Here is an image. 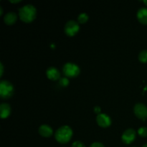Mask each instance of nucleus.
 Wrapping results in <instances>:
<instances>
[{
    "mask_svg": "<svg viewBox=\"0 0 147 147\" xmlns=\"http://www.w3.org/2000/svg\"><path fill=\"white\" fill-rule=\"evenodd\" d=\"M35 7L31 4H27L19 9V16L24 22H30L36 17Z\"/></svg>",
    "mask_w": 147,
    "mask_h": 147,
    "instance_id": "nucleus-1",
    "label": "nucleus"
},
{
    "mask_svg": "<svg viewBox=\"0 0 147 147\" xmlns=\"http://www.w3.org/2000/svg\"><path fill=\"white\" fill-rule=\"evenodd\" d=\"M73 136V130L70 126L67 125H63L56 130L55 133V137L58 142L61 144L67 143L70 140Z\"/></svg>",
    "mask_w": 147,
    "mask_h": 147,
    "instance_id": "nucleus-2",
    "label": "nucleus"
},
{
    "mask_svg": "<svg viewBox=\"0 0 147 147\" xmlns=\"http://www.w3.org/2000/svg\"><path fill=\"white\" fill-rule=\"evenodd\" d=\"M14 92V86L11 82L2 80L0 83V96L1 98L7 99L12 96Z\"/></svg>",
    "mask_w": 147,
    "mask_h": 147,
    "instance_id": "nucleus-3",
    "label": "nucleus"
},
{
    "mask_svg": "<svg viewBox=\"0 0 147 147\" xmlns=\"http://www.w3.org/2000/svg\"><path fill=\"white\" fill-rule=\"evenodd\" d=\"M63 73L67 78L76 77L80 73V67L76 63L68 62L63 66Z\"/></svg>",
    "mask_w": 147,
    "mask_h": 147,
    "instance_id": "nucleus-4",
    "label": "nucleus"
},
{
    "mask_svg": "<svg viewBox=\"0 0 147 147\" xmlns=\"http://www.w3.org/2000/svg\"><path fill=\"white\" fill-rule=\"evenodd\" d=\"M65 32L68 36H73L78 32L79 24L76 20H68L64 27Z\"/></svg>",
    "mask_w": 147,
    "mask_h": 147,
    "instance_id": "nucleus-5",
    "label": "nucleus"
},
{
    "mask_svg": "<svg viewBox=\"0 0 147 147\" xmlns=\"http://www.w3.org/2000/svg\"><path fill=\"white\" fill-rule=\"evenodd\" d=\"M135 115L139 119L145 120L147 118V106L142 103H137L134 107Z\"/></svg>",
    "mask_w": 147,
    "mask_h": 147,
    "instance_id": "nucleus-6",
    "label": "nucleus"
},
{
    "mask_svg": "<svg viewBox=\"0 0 147 147\" xmlns=\"http://www.w3.org/2000/svg\"><path fill=\"white\" fill-rule=\"evenodd\" d=\"M136 131L134 129H131V128H129V129H126L123 132L121 135V139L122 142L124 144H129L131 143L132 142H134V140L136 138Z\"/></svg>",
    "mask_w": 147,
    "mask_h": 147,
    "instance_id": "nucleus-7",
    "label": "nucleus"
},
{
    "mask_svg": "<svg viewBox=\"0 0 147 147\" xmlns=\"http://www.w3.org/2000/svg\"><path fill=\"white\" fill-rule=\"evenodd\" d=\"M96 121L101 127H108L111 123V119L106 113H99L96 116Z\"/></svg>",
    "mask_w": 147,
    "mask_h": 147,
    "instance_id": "nucleus-8",
    "label": "nucleus"
},
{
    "mask_svg": "<svg viewBox=\"0 0 147 147\" xmlns=\"http://www.w3.org/2000/svg\"><path fill=\"white\" fill-rule=\"evenodd\" d=\"M46 75L47 78L52 80H56L60 78V73L57 68L55 67H49L46 70Z\"/></svg>",
    "mask_w": 147,
    "mask_h": 147,
    "instance_id": "nucleus-9",
    "label": "nucleus"
},
{
    "mask_svg": "<svg viewBox=\"0 0 147 147\" xmlns=\"http://www.w3.org/2000/svg\"><path fill=\"white\" fill-rule=\"evenodd\" d=\"M136 17L138 20L141 23L147 24V8L146 7H141L139 9L136 13Z\"/></svg>",
    "mask_w": 147,
    "mask_h": 147,
    "instance_id": "nucleus-10",
    "label": "nucleus"
},
{
    "mask_svg": "<svg viewBox=\"0 0 147 147\" xmlns=\"http://www.w3.org/2000/svg\"><path fill=\"white\" fill-rule=\"evenodd\" d=\"M38 132L41 136L45 137H49L53 134V129L47 124H42L39 127Z\"/></svg>",
    "mask_w": 147,
    "mask_h": 147,
    "instance_id": "nucleus-11",
    "label": "nucleus"
},
{
    "mask_svg": "<svg viewBox=\"0 0 147 147\" xmlns=\"http://www.w3.org/2000/svg\"><path fill=\"white\" fill-rule=\"evenodd\" d=\"M11 113V106L7 103H2L0 105V116L2 119L8 117Z\"/></svg>",
    "mask_w": 147,
    "mask_h": 147,
    "instance_id": "nucleus-12",
    "label": "nucleus"
},
{
    "mask_svg": "<svg viewBox=\"0 0 147 147\" xmlns=\"http://www.w3.org/2000/svg\"><path fill=\"white\" fill-rule=\"evenodd\" d=\"M17 15L14 11H8L4 16V21L7 24H13L17 21Z\"/></svg>",
    "mask_w": 147,
    "mask_h": 147,
    "instance_id": "nucleus-13",
    "label": "nucleus"
},
{
    "mask_svg": "<svg viewBox=\"0 0 147 147\" xmlns=\"http://www.w3.org/2000/svg\"><path fill=\"white\" fill-rule=\"evenodd\" d=\"M88 20V15L86 12H82L78 14V23L83 24V23H85L86 22H87Z\"/></svg>",
    "mask_w": 147,
    "mask_h": 147,
    "instance_id": "nucleus-14",
    "label": "nucleus"
},
{
    "mask_svg": "<svg viewBox=\"0 0 147 147\" xmlns=\"http://www.w3.org/2000/svg\"><path fill=\"white\" fill-rule=\"evenodd\" d=\"M139 60L142 63L147 62V50H142L139 54Z\"/></svg>",
    "mask_w": 147,
    "mask_h": 147,
    "instance_id": "nucleus-15",
    "label": "nucleus"
},
{
    "mask_svg": "<svg viewBox=\"0 0 147 147\" xmlns=\"http://www.w3.org/2000/svg\"><path fill=\"white\" fill-rule=\"evenodd\" d=\"M59 84L61 86H63V87H65L67 85L69 84V80L67 79V77H63L60 78L59 79Z\"/></svg>",
    "mask_w": 147,
    "mask_h": 147,
    "instance_id": "nucleus-16",
    "label": "nucleus"
},
{
    "mask_svg": "<svg viewBox=\"0 0 147 147\" xmlns=\"http://www.w3.org/2000/svg\"><path fill=\"white\" fill-rule=\"evenodd\" d=\"M138 134L140 135L142 137H145V136H147V128L146 127H140L139 129H138Z\"/></svg>",
    "mask_w": 147,
    "mask_h": 147,
    "instance_id": "nucleus-17",
    "label": "nucleus"
},
{
    "mask_svg": "<svg viewBox=\"0 0 147 147\" xmlns=\"http://www.w3.org/2000/svg\"><path fill=\"white\" fill-rule=\"evenodd\" d=\"M71 147H86L84 144L80 141H76L72 144Z\"/></svg>",
    "mask_w": 147,
    "mask_h": 147,
    "instance_id": "nucleus-18",
    "label": "nucleus"
},
{
    "mask_svg": "<svg viewBox=\"0 0 147 147\" xmlns=\"http://www.w3.org/2000/svg\"><path fill=\"white\" fill-rule=\"evenodd\" d=\"M89 147H105V146H104V145L101 143V142H93V143H92Z\"/></svg>",
    "mask_w": 147,
    "mask_h": 147,
    "instance_id": "nucleus-19",
    "label": "nucleus"
},
{
    "mask_svg": "<svg viewBox=\"0 0 147 147\" xmlns=\"http://www.w3.org/2000/svg\"><path fill=\"white\" fill-rule=\"evenodd\" d=\"M94 111L96 112V113H97V114H99V113H100V106H96L94 107Z\"/></svg>",
    "mask_w": 147,
    "mask_h": 147,
    "instance_id": "nucleus-20",
    "label": "nucleus"
},
{
    "mask_svg": "<svg viewBox=\"0 0 147 147\" xmlns=\"http://www.w3.org/2000/svg\"><path fill=\"white\" fill-rule=\"evenodd\" d=\"M0 66H1V73H0V76H1L3 74V71H4V66H3L2 63H0Z\"/></svg>",
    "mask_w": 147,
    "mask_h": 147,
    "instance_id": "nucleus-21",
    "label": "nucleus"
},
{
    "mask_svg": "<svg viewBox=\"0 0 147 147\" xmlns=\"http://www.w3.org/2000/svg\"><path fill=\"white\" fill-rule=\"evenodd\" d=\"M9 1L12 3H16V2H19V1H20V0H9Z\"/></svg>",
    "mask_w": 147,
    "mask_h": 147,
    "instance_id": "nucleus-22",
    "label": "nucleus"
},
{
    "mask_svg": "<svg viewBox=\"0 0 147 147\" xmlns=\"http://www.w3.org/2000/svg\"><path fill=\"white\" fill-rule=\"evenodd\" d=\"M3 13V10H2V7L0 6V14H2Z\"/></svg>",
    "mask_w": 147,
    "mask_h": 147,
    "instance_id": "nucleus-23",
    "label": "nucleus"
},
{
    "mask_svg": "<svg viewBox=\"0 0 147 147\" xmlns=\"http://www.w3.org/2000/svg\"><path fill=\"white\" fill-rule=\"evenodd\" d=\"M144 4L147 5V0H144Z\"/></svg>",
    "mask_w": 147,
    "mask_h": 147,
    "instance_id": "nucleus-24",
    "label": "nucleus"
},
{
    "mask_svg": "<svg viewBox=\"0 0 147 147\" xmlns=\"http://www.w3.org/2000/svg\"><path fill=\"white\" fill-rule=\"evenodd\" d=\"M142 147H147V143L145 144H144L143 146H142Z\"/></svg>",
    "mask_w": 147,
    "mask_h": 147,
    "instance_id": "nucleus-25",
    "label": "nucleus"
},
{
    "mask_svg": "<svg viewBox=\"0 0 147 147\" xmlns=\"http://www.w3.org/2000/svg\"><path fill=\"white\" fill-rule=\"evenodd\" d=\"M131 147H136V146H131Z\"/></svg>",
    "mask_w": 147,
    "mask_h": 147,
    "instance_id": "nucleus-26",
    "label": "nucleus"
},
{
    "mask_svg": "<svg viewBox=\"0 0 147 147\" xmlns=\"http://www.w3.org/2000/svg\"><path fill=\"white\" fill-rule=\"evenodd\" d=\"M63 147H65V146H63Z\"/></svg>",
    "mask_w": 147,
    "mask_h": 147,
    "instance_id": "nucleus-27",
    "label": "nucleus"
}]
</instances>
